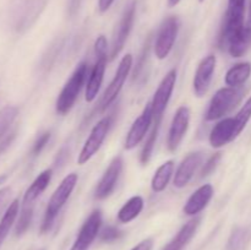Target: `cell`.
<instances>
[{
  "label": "cell",
  "instance_id": "cell-39",
  "mask_svg": "<svg viewBox=\"0 0 251 250\" xmlns=\"http://www.w3.org/2000/svg\"><path fill=\"white\" fill-rule=\"evenodd\" d=\"M180 2V0H168V6L169 7H174Z\"/></svg>",
  "mask_w": 251,
  "mask_h": 250
},
{
  "label": "cell",
  "instance_id": "cell-29",
  "mask_svg": "<svg viewBox=\"0 0 251 250\" xmlns=\"http://www.w3.org/2000/svg\"><path fill=\"white\" fill-rule=\"evenodd\" d=\"M33 207L34 206H22L21 212L17 218L16 227H15V234L17 237L24 235L31 225L32 218H33Z\"/></svg>",
  "mask_w": 251,
  "mask_h": 250
},
{
  "label": "cell",
  "instance_id": "cell-1",
  "mask_svg": "<svg viewBox=\"0 0 251 250\" xmlns=\"http://www.w3.org/2000/svg\"><path fill=\"white\" fill-rule=\"evenodd\" d=\"M78 176L76 173H70L65 176V178L61 180V183L59 184L58 188L54 190V193L51 194L50 199L48 201V205H47L46 212H44L43 221H42L41 225V233H48L54 225V221L58 217L59 212L61 211V208L65 206V203L68 202V200L70 199L71 194H73L74 189H75L76 184H77Z\"/></svg>",
  "mask_w": 251,
  "mask_h": 250
},
{
  "label": "cell",
  "instance_id": "cell-35",
  "mask_svg": "<svg viewBox=\"0 0 251 250\" xmlns=\"http://www.w3.org/2000/svg\"><path fill=\"white\" fill-rule=\"evenodd\" d=\"M107 49H108L107 38H105L103 34H100V36L96 39V43H95L96 55H104V54H107Z\"/></svg>",
  "mask_w": 251,
  "mask_h": 250
},
{
  "label": "cell",
  "instance_id": "cell-33",
  "mask_svg": "<svg viewBox=\"0 0 251 250\" xmlns=\"http://www.w3.org/2000/svg\"><path fill=\"white\" fill-rule=\"evenodd\" d=\"M49 140H50V132L49 131H46L43 132V134L39 135L38 139L34 142L33 147H32V154H33V156H38L42 152V150L48 145Z\"/></svg>",
  "mask_w": 251,
  "mask_h": 250
},
{
  "label": "cell",
  "instance_id": "cell-23",
  "mask_svg": "<svg viewBox=\"0 0 251 250\" xmlns=\"http://www.w3.org/2000/svg\"><path fill=\"white\" fill-rule=\"evenodd\" d=\"M174 174V162L167 161L163 164L157 168V171L154 172L153 176H152L151 180V189L153 193L159 194L162 191H164L168 186L169 181H171L172 176Z\"/></svg>",
  "mask_w": 251,
  "mask_h": 250
},
{
  "label": "cell",
  "instance_id": "cell-5",
  "mask_svg": "<svg viewBox=\"0 0 251 250\" xmlns=\"http://www.w3.org/2000/svg\"><path fill=\"white\" fill-rule=\"evenodd\" d=\"M113 115H105L104 118L100 120L95 126L91 130L90 135L86 139L85 144H83L82 149H81L80 154L77 157V163L80 166L87 163L102 147L103 142H104L105 137H107L108 132H109L110 127L113 125Z\"/></svg>",
  "mask_w": 251,
  "mask_h": 250
},
{
  "label": "cell",
  "instance_id": "cell-20",
  "mask_svg": "<svg viewBox=\"0 0 251 250\" xmlns=\"http://www.w3.org/2000/svg\"><path fill=\"white\" fill-rule=\"evenodd\" d=\"M200 218L195 217L193 220L189 221L188 223L180 228L176 237L164 247L163 250H183L186 245L189 244L193 237L195 235L196 230H198L199 225H200Z\"/></svg>",
  "mask_w": 251,
  "mask_h": 250
},
{
  "label": "cell",
  "instance_id": "cell-3",
  "mask_svg": "<svg viewBox=\"0 0 251 250\" xmlns=\"http://www.w3.org/2000/svg\"><path fill=\"white\" fill-rule=\"evenodd\" d=\"M245 2L247 0H228L227 11H226L222 28L218 36L220 48H226L227 42L245 27Z\"/></svg>",
  "mask_w": 251,
  "mask_h": 250
},
{
  "label": "cell",
  "instance_id": "cell-6",
  "mask_svg": "<svg viewBox=\"0 0 251 250\" xmlns=\"http://www.w3.org/2000/svg\"><path fill=\"white\" fill-rule=\"evenodd\" d=\"M179 27L180 22L176 16H168L162 22L153 44L154 55L157 59L163 60L173 50L174 43L179 33Z\"/></svg>",
  "mask_w": 251,
  "mask_h": 250
},
{
  "label": "cell",
  "instance_id": "cell-15",
  "mask_svg": "<svg viewBox=\"0 0 251 250\" xmlns=\"http://www.w3.org/2000/svg\"><path fill=\"white\" fill-rule=\"evenodd\" d=\"M202 159L203 154L200 151L188 154L181 161V163L179 164L178 169H176V174H174L173 185L178 189L185 188L190 183L193 176L195 175V172L198 171L199 167L202 164Z\"/></svg>",
  "mask_w": 251,
  "mask_h": 250
},
{
  "label": "cell",
  "instance_id": "cell-24",
  "mask_svg": "<svg viewBox=\"0 0 251 250\" xmlns=\"http://www.w3.org/2000/svg\"><path fill=\"white\" fill-rule=\"evenodd\" d=\"M145 206L144 199L140 195L130 198L118 211L117 218L120 223H130L140 216Z\"/></svg>",
  "mask_w": 251,
  "mask_h": 250
},
{
  "label": "cell",
  "instance_id": "cell-27",
  "mask_svg": "<svg viewBox=\"0 0 251 250\" xmlns=\"http://www.w3.org/2000/svg\"><path fill=\"white\" fill-rule=\"evenodd\" d=\"M162 119H153V124H152L151 131H150L149 137L146 139V142L144 145V149H142L141 154H140V162L141 164L146 166L150 162L152 156V152H153L154 145H156L157 137H158L159 127H161Z\"/></svg>",
  "mask_w": 251,
  "mask_h": 250
},
{
  "label": "cell",
  "instance_id": "cell-31",
  "mask_svg": "<svg viewBox=\"0 0 251 250\" xmlns=\"http://www.w3.org/2000/svg\"><path fill=\"white\" fill-rule=\"evenodd\" d=\"M100 239L104 243H113L123 237V232L114 225H105L100 230Z\"/></svg>",
  "mask_w": 251,
  "mask_h": 250
},
{
  "label": "cell",
  "instance_id": "cell-9",
  "mask_svg": "<svg viewBox=\"0 0 251 250\" xmlns=\"http://www.w3.org/2000/svg\"><path fill=\"white\" fill-rule=\"evenodd\" d=\"M100 227H102V212L100 210H95L87 220L83 222L82 227L80 228L77 237L74 242L70 250H88L97 235L100 234Z\"/></svg>",
  "mask_w": 251,
  "mask_h": 250
},
{
  "label": "cell",
  "instance_id": "cell-10",
  "mask_svg": "<svg viewBox=\"0 0 251 250\" xmlns=\"http://www.w3.org/2000/svg\"><path fill=\"white\" fill-rule=\"evenodd\" d=\"M123 167H124V162H123L122 156H117L112 159L108 168L103 173L102 178L98 181L97 188H96L95 198L97 200H103V199H107L108 196L112 195L115 186H117L118 180L122 175Z\"/></svg>",
  "mask_w": 251,
  "mask_h": 250
},
{
  "label": "cell",
  "instance_id": "cell-14",
  "mask_svg": "<svg viewBox=\"0 0 251 250\" xmlns=\"http://www.w3.org/2000/svg\"><path fill=\"white\" fill-rule=\"evenodd\" d=\"M135 12H136V2L131 1L125 9L122 19H120L119 26H118L117 33H115L114 39H113L112 50H110V59H114L118 54L122 51L126 43L129 34L131 32L132 26L135 21Z\"/></svg>",
  "mask_w": 251,
  "mask_h": 250
},
{
  "label": "cell",
  "instance_id": "cell-11",
  "mask_svg": "<svg viewBox=\"0 0 251 250\" xmlns=\"http://www.w3.org/2000/svg\"><path fill=\"white\" fill-rule=\"evenodd\" d=\"M152 124H153V112H152L151 103H147L141 114L136 118L129 129L125 139V149H135L145 139L149 130L152 127Z\"/></svg>",
  "mask_w": 251,
  "mask_h": 250
},
{
  "label": "cell",
  "instance_id": "cell-28",
  "mask_svg": "<svg viewBox=\"0 0 251 250\" xmlns=\"http://www.w3.org/2000/svg\"><path fill=\"white\" fill-rule=\"evenodd\" d=\"M249 243V232L247 228L237 227L228 239L226 250H245Z\"/></svg>",
  "mask_w": 251,
  "mask_h": 250
},
{
  "label": "cell",
  "instance_id": "cell-42",
  "mask_svg": "<svg viewBox=\"0 0 251 250\" xmlns=\"http://www.w3.org/2000/svg\"><path fill=\"white\" fill-rule=\"evenodd\" d=\"M199 1H200V2H202V1H205V0H199Z\"/></svg>",
  "mask_w": 251,
  "mask_h": 250
},
{
  "label": "cell",
  "instance_id": "cell-37",
  "mask_svg": "<svg viewBox=\"0 0 251 250\" xmlns=\"http://www.w3.org/2000/svg\"><path fill=\"white\" fill-rule=\"evenodd\" d=\"M152 248H153V239L147 238V239H144L139 244L135 245L131 250H152Z\"/></svg>",
  "mask_w": 251,
  "mask_h": 250
},
{
  "label": "cell",
  "instance_id": "cell-36",
  "mask_svg": "<svg viewBox=\"0 0 251 250\" xmlns=\"http://www.w3.org/2000/svg\"><path fill=\"white\" fill-rule=\"evenodd\" d=\"M10 196H11V188L5 186V188L0 189V212H1L2 208L5 207L6 202L9 201Z\"/></svg>",
  "mask_w": 251,
  "mask_h": 250
},
{
  "label": "cell",
  "instance_id": "cell-32",
  "mask_svg": "<svg viewBox=\"0 0 251 250\" xmlns=\"http://www.w3.org/2000/svg\"><path fill=\"white\" fill-rule=\"evenodd\" d=\"M221 158H222V153H221V152H217V153L212 154V156L207 159V162L202 166V169H201V173H200L201 176L203 178V176L210 175V174L215 171L216 167L218 166Z\"/></svg>",
  "mask_w": 251,
  "mask_h": 250
},
{
  "label": "cell",
  "instance_id": "cell-7",
  "mask_svg": "<svg viewBox=\"0 0 251 250\" xmlns=\"http://www.w3.org/2000/svg\"><path fill=\"white\" fill-rule=\"evenodd\" d=\"M132 61H134V59H132L131 54H126V55L123 56L114 77H113L109 86H108L107 90L103 93L102 100L100 102V107H98V112H103V110L107 109L114 102L115 98L119 96L120 91L123 90V86H124L125 81H126L127 76H129L130 71H131Z\"/></svg>",
  "mask_w": 251,
  "mask_h": 250
},
{
  "label": "cell",
  "instance_id": "cell-25",
  "mask_svg": "<svg viewBox=\"0 0 251 250\" xmlns=\"http://www.w3.org/2000/svg\"><path fill=\"white\" fill-rule=\"evenodd\" d=\"M19 211H20V201L17 199H15L9 205V207L6 208L5 213L2 215L1 220H0V248H1L2 243L6 239L7 234H9L10 229L14 225L15 221L19 217Z\"/></svg>",
  "mask_w": 251,
  "mask_h": 250
},
{
  "label": "cell",
  "instance_id": "cell-4",
  "mask_svg": "<svg viewBox=\"0 0 251 250\" xmlns=\"http://www.w3.org/2000/svg\"><path fill=\"white\" fill-rule=\"evenodd\" d=\"M242 96V87H228L227 86V87L220 88L211 100L205 119L207 122H213V120L223 118L239 103Z\"/></svg>",
  "mask_w": 251,
  "mask_h": 250
},
{
  "label": "cell",
  "instance_id": "cell-40",
  "mask_svg": "<svg viewBox=\"0 0 251 250\" xmlns=\"http://www.w3.org/2000/svg\"><path fill=\"white\" fill-rule=\"evenodd\" d=\"M247 26L250 27V28H251V1H250V6H249V15H248Z\"/></svg>",
  "mask_w": 251,
  "mask_h": 250
},
{
  "label": "cell",
  "instance_id": "cell-22",
  "mask_svg": "<svg viewBox=\"0 0 251 250\" xmlns=\"http://www.w3.org/2000/svg\"><path fill=\"white\" fill-rule=\"evenodd\" d=\"M251 76V63L244 61L233 65L225 76V82L228 87H242Z\"/></svg>",
  "mask_w": 251,
  "mask_h": 250
},
{
  "label": "cell",
  "instance_id": "cell-18",
  "mask_svg": "<svg viewBox=\"0 0 251 250\" xmlns=\"http://www.w3.org/2000/svg\"><path fill=\"white\" fill-rule=\"evenodd\" d=\"M213 186L211 184H203L195 193L191 194L190 198L185 202L183 207V212L186 216H196L205 210L206 206L210 203L213 198Z\"/></svg>",
  "mask_w": 251,
  "mask_h": 250
},
{
  "label": "cell",
  "instance_id": "cell-13",
  "mask_svg": "<svg viewBox=\"0 0 251 250\" xmlns=\"http://www.w3.org/2000/svg\"><path fill=\"white\" fill-rule=\"evenodd\" d=\"M216 64H217V58L213 54H208L199 64L193 81L194 93L198 97H203L210 90L213 74L216 70Z\"/></svg>",
  "mask_w": 251,
  "mask_h": 250
},
{
  "label": "cell",
  "instance_id": "cell-38",
  "mask_svg": "<svg viewBox=\"0 0 251 250\" xmlns=\"http://www.w3.org/2000/svg\"><path fill=\"white\" fill-rule=\"evenodd\" d=\"M114 0H98V10L100 12H105L110 9Z\"/></svg>",
  "mask_w": 251,
  "mask_h": 250
},
{
  "label": "cell",
  "instance_id": "cell-2",
  "mask_svg": "<svg viewBox=\"0 0 251 250\" xmlns=\"http://www.w3.org/2000/svg\"><path fill=\"white\" fill-rule=\"evenodd\" d=\"M87 71L88 65L85 61L76 66L73 75L70 76L68 82L64 85L63 90L60 91L58 96V100L55 103V110L58 114L65 115L73 109L74 104H75L76 100H77L78 95L82 90L86 77H87Z\"/></svg>",
  "mask_w": 251,
  "mask_h": 250
},
{
  "label": "cell",
  "instance_id": "cell-16",
  "mask_svg": "<svg viewBox=\"0 0 251 250\" xmlns=\"http://www.w3.org/2000/svg\"><path fill=\"white\" fill-rule=\"evenodd\" d=\"M107 54L104 55H96V63L88 76V82L85 91V100L87 103H92L97 98L98 92L102 87L103 78H104L105 69H107Z\"/></svg>",
  "mask_w": 251,
  "mask_h": 250
},
{
  "label": "cell",
  "instance_id": "cell-41",
  "mask_svg": "<svg viewBox=\"0 0 251 250\" xmlns=\"http://www.w3.org/2000/svg\"><path fill=\"white\" fill-rule=\"evenodd\" d=\"M5 179H6V175H1V176H0V184H1L2 181H5Z\"/></svg>",
  "mask_w": 251,
  "mask_h": 250
},
{
  "label": "cell",
  "instance_id": "cell-12",
  "mask_svg": "<svg viewBox=\"0 0 251 250\" xmlns=\"http://www.w3.org/2000/svg\"><path fill=\"white\" fill-rule=\"evenodd\" d=\"M189 124H190V109L186 105H181L176 109L173 120H172L171 127H169L168 140H167L169 151H176L178 149L185 134L188 132Z\"/></svg>",
  "mask_w": 251,
  "mask_h": 250
},
{
  "label": "cell",
  "instance_id": "cell-8",
  "mask_svg": "<svg viewBox=\"0 0 251 250\" xmlns=\"http://www.w3.org/2000/svg\"><path fill=\"white\" fill-rule=\"evenodd\" d=\"M176 83V70L172 69L166 74L159 83L158 88L154 92L151 103L152 112H153V119H163V114L166 112L168 103L173 95L174 87Z\"/></svg>",
  "mask_w": 251,
  "mask_h": 250
},
{
  "label": "cell",
  "instance_id": "cell-34",
  "mask_svg": "<svg viewBox=\"0 0 251 250\" xmlns=\"http://www.w3.org/2000/svg\"><path fill=\"white\" fill-rule=\"evenodd\" d=\"M150 48H151V37H149V38H147L146 43H145V46H144V49H142L141 54H140L139 63H137L136 69H135V71H134L135 76L139 75L140 71H141V69L144 68L145 59H147V55H149V53H150Z\"/></svg>",
  "mask_w": 251,
  "mask_h": 250
},
{
  "label": "cell",
  "instance_id": "cell-17",
  "mask_svg": "<svg viewBox=\"0 0 251 250\" xmlns=\"http://www.w3.org/2000/svg\"><path fill=\"white\" fill-rule=\"evenodd\" d=\"M237 137L234 118H225L212 127L210 136H208V141L213 149H221Z\"/></svg>",
  "mask_w": 251,
  "mask_h": 250
},
{
  "label": "cell",
  "instance_id": "cell-21",
  "mask_svg": "<svg viewBox=\"0 0 251 250\" xmlns=\"http://www.w3.org/2000/svg\"><path fill=\"white\" fill-rule=\"evenodd\" d=\"M251 46V28L245 25L244 28L233 36L226 44L228 54L233 58H240L249 50Z\"/></svg>",
  "mask_w": 251,
  "mask_h": 250
},
{
  "label": "cell",
  "instance_id": "cell-26",
  "mask_svg": "<svg viewBox=\"0 0 251 250\" xmlns=\"http://www.w3.org/2000/svg\"><path fill=\"white\" fill-rule=\"evenodd\" d=\"M19 112L20 110L16 105H5L0 109V141L10 134Z\"/></svg>",
  "mask_w": 251,
  "mask_h": 250
},
{
  "label": "cell",
  "instance_id": "cell-30",
  "mask_svg": "<svg viewBox=\"0 0 251 250\" xmlns=\"http://www.w3.org/2000/svg\"><path fill=\"white\" fill-rule=\"evenodd\" d=\"M251 119V96L247 100V102L244 103L240 110L238 112V114L234 117L235 122V132H237V136H239L243 132V130L245 129V126L248 125V123Z\"/></svg>",
  "mask_w": 251,
  "mask_h": 250
},
{
  "label": "cell",
  "instance_id": "cell-19",
  "mask_svg": "<svg viewBox=\"0 0 251 250\" xmlns=\"http://www.w3.org/2000/svg\"><path fill=\"white\" fill-rule=\"evenodd\" d=\"M51 176H53V171L50 168L42 172L32 181V184L27 188V190L25 191L24 199H22V206H34V202H36L37 199L48 188L49 183L51 180Z\"/></svg>",
  "mask_w": 251,
  "mask_h": 250
}]
</instances>
